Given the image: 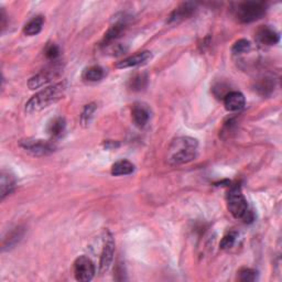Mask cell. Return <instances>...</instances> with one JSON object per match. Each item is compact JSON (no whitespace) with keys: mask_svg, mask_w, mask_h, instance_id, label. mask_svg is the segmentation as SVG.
Returning <instances> with one entry per match:
<instances>
[{"mask_svg":"<svg viewBox=\"0 0 282 282\" xmlns=\"http://www.w3.org/2000/svg\"><path fill=\"white\" fill-rule=\"evenodd\" d=\"M198 142L191 137H178L171 142L166 151V162L169 165H181L191 162L197 156Z\"/></svg>","mask_w":282,"mask_h":282,"instance_id":"1","label":"cell"},{"mask_svg":"<svg viewBox=\"0 0 282 282\" xmlns=\"http://www.w3.org/2000/svg\"><path fill=\"white\" fill-rule=\"evenodd\" d=\"M66 90V82H60L57 83V84L45 87V89L40 91L39 93L32 96L31 98L27 101L26 112L28 114H33L49 107V106L61 99L64 94H65Z\"/></svg>","mask_w":282,"mask_h":282,"instance_id":"2","label":"cell"},{"mask_svg":"<svg viewBox=\"0 0 282 282\" xmlns=\"http://www.w3.org/2000/svg\"><path fill=\"white\" fill-rule=\"evenodd\" d=\"M226 198H227L228 211L235 219L243 220L246 224H251L255 220L253 212L249 207L246 197L244 196L239 186L230 188Z\"/></svg>","mask_w":282,"mask_h":282,"instance_id":"3","label":"cell"},{"mask_svg":"<svg viewBox=\"0 0 282 282\" xmlns=\"http://www.w3.org/2000/svg\"><path fill=\"white\" fill-rule=\"evenodd\" d=\"M266 4L260 1H245L237 4L235 8V18L243 24H251L265 15Z\"/></svg>","mask_w":282,"mask_h":282,"instance_id":"4","label":"cell"},{"mask_svg":"<svg viewBox=\"0 0 282 282\" xmlns=\"http://www.w3.org/2000/svg\"><path fill=\"white\" fill-rule=\"evenodd\" d=\"M20 147L28 154L35 157H43L52 154L55 150V145L42 139H26L20 141Z\"/></svg>","mask_w":282,"mask_h":282,"instance_id":"5","label":"cell"},{"mask_svg":"<svg viewBox=\"0 0 282 282\" xmlns=\"http://www.w3.org/2000/svg\"><path fill=\"white\" fill-rule=\"evenodd\" d=\"M104 243H103V251H101L100 260H99V274L104 275L107 272L110 265H112L115 252V242L112 233L109 230L104 232Z\"/></svg>","mask_w":282,"mask_h":282,"instance_id":"6","label":"cell"},{"mask_svg":"<svg viewBox=\"0 0 282 282\" xmlns=\"http://www.w3.org/2000/svg\"><path fill=\"white\" fill-rule=\"evenodd\" d=\"M96 274L95 265L89 257L81 256L74 262V275L77 281L89 282Z\"/></svg>","mask_w":282,"mask_h":282,"instance_id":"7","label":"cell"},{"mask_svg":"<svg viewBox=\"0 0 282 282\" xmlns=\"http://www.w3.org/2000/svg\"><path fill=\"white\" fill-rule=\"evenodd\" d=\"M196 10V4L193 2H183L173 10L169 17V24H179L184 19L191 17Z\"/></svg>","mask_w":282,"mask_h":282,"instance_id":"8","label":"cell"},{"mask_svg":"<svg viewBox=\"0 0 282 282\" xmlns=\"http://www.w3.org/2000/svg\"><path fill=\"white\" fill-rule=\"evenodd\" d=\"M152 58V54L149 51H142V52H138L136 54L131 55V57L124 59L116 64L117 68H128V67H136L146 64L149 60Z\"/></svg>","mask_w":282,"mask_h":282,"instance_id":"9","label":"cell"},{"mask_svg":"<svg viewBox=\"0 0 282 282\" xmlns=\"http://www.w3.org/2000/svg\"><path fill=\"white\" fill-rule=\"evenodd\" d=\"M224 106L228 112H239L245 107L246 99L243 93L237 91H232L224 97Z\"/></svg>","mask_w":282,"mask_h":282,"instance_id":"10","label":"cell"},{"mask_svg":"<svg viewBox=\"0 0 282 282\" xmlns=\"http://www.w3.org/2000/svg\"><path fill=\"white\" fill-rule=\"evenodd\" d=\"M256 40L262 45H275L279 42V33L270 27L262 26L256 32Z\"/></svg>","mask_w":282,"mask_h":282,"instance_id":"11","label":"cell"},{"mask_svg":"<svg viewBox=\"0 0 282 282\" xmlns=\"http://www.w3.org/2000/svg\"><path fill=\"white\" fill-rule=\"evenodd\" d=\"M16 184L17 182L15 177L9 172L3 171L1 177H0V197H1V200H4V197L15 191Z\"/></svg>","mask_w":282,"mask_h":282,"instance_id":"12","label":"cell"},{"mask_svg":"<svg viewBox=\"0 0 282 282\" xmlns=\"http://www.w3.org/2000/svg\"><path fill=\"white\" fill-rule=\"evenodd\" d=\"M131 117L133 123L136 124V126L143 128L148 124L150 119V112L146 106L143 105H135L131 112Z\"/></svg>","mask_w":282,"mask_h":282,"instance_id":"13","label":"cell"},{"mask_svg":"<svg viewBox=\"0 0 282 282\" xmlns=\"http://www.w3.org/2000/svg\"><path fill=\"white\" fill-rule=\"evenodd\" d=\"M44 25V18L42 16H36L33 19H31L24 28V33L26 35L33 36L39 34L42 30Z\"/></svg>","mask_w":282,"mask_h":282,"instance_id":"14","label":"cell"},{"mask_svg":"<svg viewBox=\"0 0 282 282\" xmlns=\"http://www.w3.org/2000/svg\"><path fill=\"white\" fill-rule=\"evenodd\" d=\"M125 29H126V24L123 21L116 22L114 26L110 27L109 30L106 32V34L104 36V40H103L104 45L113 42V41L118 39L119 36L124 33Z\"/></svg>","mask_w":282,"mask_h":282,"instance_id":"15","label":"cell"},{"mask_svg":"<svg viewBox=\"0 0 282 282\" xmlns=\"http://www.w3.org/2000/svg\"><path fill=\"white\" fill-rule=\"evenodd\" d=\"M133 171H135V165L128 160L117 161V162L114 163L112 166V174L115 175V177L131 174Z\"/></svg>","mask_w":282,"mask_h":282,"instance_id":"16","label":"cell"},{"mask_svg":"<svg viewBox=\"0 0 282 282\" xmlns=\"http://www.w3.org/2000/svg\"><path fill=\"white\" fill-rule=\"evenodd\" d=\"M51 80H52V74L48 71L41 72L39 74H36L35 76L30 78L29 82H28V86H29L30 90L40 89V87L48 84L49 82H51Z\"/></svg>","mask_w":282,"mask_h":282,"instance_id":"17","label":"cell"},{"mask_svg":"<svg viewBox=\"0 0 282 282\" xmlns=\"http://www.w3.org/2000/svg\"><path fill=\"white\" fill-rule=\"evenodd\" d=\"M105 76V71L104 68H101L98 65H93L87 67L83 72V80H85L86 82H98L100 80H103Z\"/></svg>","mask_w":282,"mask_h":282,"instance_id":"18","label":"cell"},{"mask_svg":"<svg viewBox=\"0 0 282 282\" xmlns=\"http://www.w3.org/2000/svg\"><path fill=\"white\" fill-rule=\"evenodd\" d=\"M65 127H66L65 119L62 117H57L49 124L48 132L51 137L58 138L62 135L64 130H65Z\"/></svg>","mask_w":282,"mask_h":282,"instance_id":"19","label":"cell"},{"mask_svg":"<svg viewBox=\"0 0 282 282\" xmlns=\"http://www.w3.org/2000/svg\"><path fill=\"white\" fill-rule=\"evenodd\" d=\"M275 89V83L274 81L271 80V78H261V80H259L256 85H255V90L258 92L260 95H269L272 93V91Z\"/></svg>","mask_w":282,"mask_h":282,"instance_id":"20","label":"cell"},{"mask_svg":"<svg viewBox=\"0 0 282 282\" xmlns=\"http://www.w3.org/2000/svg\"><path fill=\"white\" fill-rule=\"evenodd\" d=\"M96 109H97V106L95 103H91L85 106L81 115V124L83 125V126L87 127L91 124L92 119H93L94 117Z\"/></svg>","mask_w":282,"mask_h":282,"instance_id":"21","label":"cell"},{"mask_svg":"<svg viewBox=\"0 0 282 282\" xmlns=\"http://www.w3.org/2000/svg\"><path fill=\"white\" fill-rule=\"evenodd\" d=\"M237 239H238V233L237 232L233 230V232L227 233L224 236L223 239H221L220 244H219L220 249H224V251H229L230 248H233L236 242H237Z\"/></svg>","mask_w":282,"mask_h":282,"instance_id":"22","label":"cell"},{"mask_svg":"<svg viewBox=\"0 0 282 282\" xmlns=\"http://www.w3.org/2000/svg\"><path fill=\"white\" fill-rule=\"evenodd\" d=\"M147 81L148 77L146 74H138V75L131 78L130 84H129L130 86L129 87H130L132 91H140L147 85Z\"/></svg>","mask_w":282,"mask_h":282,"instance_id":"23","label":"cell"},{"mask_svg":"<svg viewBox=\"0 0 282 282\" xmlns=\"http://www.w3.org/2000/svg\"><path fill=\"white\" fill-rule=\"evenodd\" d=\"M257 279V271L251 268H243L238 272V280L243 282H251Z\"/></svg>","mask_w":282,"mask_h":282,"instance_id":"24","label":"cell"},{"mask_svg":"<svg viewBox=\"0 0 282 282\" xmlns=\"http://www.w3.org/2000/svg\"><path fill=\"white\" fill-rule=\"evenodd\" d=\"M251 48V44L246 39H240L238 41H236L234 43L232 51L234 54H242V53H246Z\"/></svg>","mask_w":282,"mask_h":282,"instance_id":"25","label":"cell"},{"mask_svg":"<svg viewBox=\"0 0 282 282\" xmlns=\"http://www.w3.org/2000/svg\"><path fill=\"white\" fill-rule=\"evenodd\" d=\"M44 53H45V57H47V59L50 60V61H57V60L60 58V54H61V51H60L57 44L51 43L47 45Z\"/></svg>","mask_w":282,"mask_h":282,"instance_id":"26","label":"cell"},{"mask_svg":"<svg viewBox=\"0 0 282 282\" xmlns=\"http://www.w3.org/2000/svg\"><path fill=\"white\" fill-rule=\"evenodd\" d=\"M21 230L20 229H16V230H13V232L10 234V236L9 237L10 238H8V243H3V249L6 248V247H11L12 245H15L17 242H19V239L22 237V234L20 233Z\"/></svg>","mask_w":282,"mask_h":282,"instance_id":"27","label":"cell"}]
</instances>
